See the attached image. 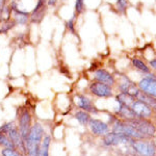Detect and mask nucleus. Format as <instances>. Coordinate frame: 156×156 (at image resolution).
I'll return each mask as SVG.
<instances>
[{
    "mask_svg": "<svg viewBox=\"0 0 156 156\" xmlns=\"http://www.w3.org/2000/svg\"><path fill=\"white\" fill-rule=\"evenodd\" d=\"M135 100L134 97L130 96L128 94H125V93H120L119 95H117V101L119 104H124L127 105V106L130 107V105L132 104V102Z\"/></svg>",
    "mask_w": 156,
    "mask_h": 156,
    "instance_id": "obj_17",
    "label": "nucleus"
},
{
    "mask_svg": "<svg viewBox=\"0 0 156 156\" xmlns=\"http://www.w3.org/2000/svg\"><path fill=\"white\" fill-rule=\"evenodd\" d=\"M128 6V0H117V9L120 12H125Z\"/></svg>",
    "mask_w": 156,
    "mask_h": 156,
    "instance_id": "obj_25",
    "label": "nucleus"
},
{
    "mask_svg": "<svg viewBox=\"0 0 156 156\" xmlns=\"http://www.w3.org/2000/svg\"><path fill=\"white\" fill-rule=\"evenodd\" d=\"M30 128H31V115L28 110L25 109L21 112L19 117V132L24 142L28 135Z\"/></svg>",
    "mask_w": 156,
    "mask_h": 156,
    "instance_id": "obj_8",
    "label": "nucleus"
},
{
    "mask_svg": "<svg viewBox=\"0 0 156 156\" xmlns=\"http://www.w3.org/2000/svg\"><path fill=\"white\" fill-rule=\"evenodd\" d=\"M58 0H47V6H52L54 7L57 4Z\"/></svg>",
    "mask_w": 156,
    "mask_h": 156,
    "instance_id": "obj_28",
    "label": "nucleus"
},
{
    "mask_svg": "<svg viewBox=\"0 0 156 156\" xmlns=\"http://www.w3.org/2000/svg\"><path fill=\"white\" fill-rule=\"evenodd\" d=\"M75 118H76V120L81 125H87V124H89V122H90V115L87 114V112H84V110L77 112L76 114H75Z\"/></svg>",
    "mask_w": 156,
    "mask_h": 156,
    "instance_id": "obj_20",
    "label": "nucleus"
},
{
    "mask_svg": "<svg viewBox=\"0 0 156 156\" xmlns=\"http://www.w3.org/2000/svg\"><path fill=\"white\" fill-rule=\"evenodd\" d=\"M43 133H44V129L40 123H36L30 128L28 135L24 142L25 149L28 156H37L42 144Z\"/></svg>",
    "mask_w": 156,
    "mask_h": 156,
    "instance_id": "obj_1",
    "label": "nucleus"
},
{
    "mask_svg": "<svg viewBox=\"0 0 156 156\" xmlns=\"http://www.w3.org/2000/svg\"><path fill=\"white\" fill-rule=\"evenodd\" d=\"M76 102L79 108L87 112H96V108L93 105L92 101L87 97L83 96V95H78L76 96Z\"/></svg>",
    "mask_w": 156,
    "mask_h": 156,
    "instance_id": "obj_14",
    "label": "nucleus"
},
{
    "mask_svg": "<svg viewBox=\"0 0 156 156\" xmlns=\"http://www.w3.org/2000/svg\"><path fill=\"white\" fill-rule=\"evenodd\" d=\"M49 146H50V136H45L40 147L37 156H49Z\"/></svg>",
    "mask_w": 156,
    "mask_h": 156,
    "instance_id": "obj_18",
    "label": "nucleus"
},
{
    "mask_svg": "<svg viewBox=\"0 0 156 156\" xmlns=\"http://www.w3.org/2000/svg\"><path fill=\"white\" fill-rule=\"evenodd\" d=\"M90 90L93 95L100 98H109L112 96V90L110 85L99 81H95L90 85Z\"/></svg>",
    "mask_w": 156,
    "mask_h": 156,
    "instance_id": "obj_10",
    "label": "nucleus"
},
{
    "mask_svg": "<svg viewBox=\"0 0 156 156\" xmlns=\"http://www.w3.org/2000/svg\"><path fill=\"white\" fill-rule=\"evenodd\" d=\"M85 0H76L75 1V14L80 15L85 9Z\"/></svg>",
    "mask_w": 156,
    "mask_h": 156,
    "instance_id": "obj_23",
    "label": "nucleus"
},
{
    "mask_svg": "<svg viewBox=\"0 0 156 156\" xmlns=\"http://www.w3.org/2000/svg\"><path fill=\"white\" fill-rule=\"evenodd\" d=\"M94 79L96 81L102 82L107 85H112L115 84V79L114 77V75H112L109 72L106 71L104 69H98L94 72Z\"/></svg>",
    "mask_w": 156,
    "mask_h": 156,
    "instance_id": "obj_12",
    "label": "nucleus"
},
{
    "mask_svg": "<svg viewBox=\"0 0 156 156\" xmlns=\"http://www.w3.org/2000/svg\"><path fill=\"white\" fill-rule=\"evenodd\" d=\"M89 124L92 132L97 135H104L108 132V125L100 120L92 119L90 120Z\"/></svg>",
    "mask_w": 156,
    "mask_h": 156,
    "instance_id": "obj_13",
    "label": "nucleus"
},
{
    "mask_svg": "<svg viewBox=\"0 0 156 156\" xmlns=\"http://www.w3.org/2000/svg\"><path fill=\"white\" fill-rule=\"evenodd\" d=\"M6 2L7 0H0V17H2V11H3V9L6 6Z\"/></svg>",
    "mask_w": 156,
    "mask_h": 156,
    "instance_id": "obj_27",
    "label": "nucleus"
},
{
    "mask_svg": "<svg viewBox=\"0 0 156 156\" xmlns=\"http://www.w3.org/2000/svg\"><path fill=\"white\" fill-rule=\"evenodd\" d=\"M114 132L120 133V134L126 135L131 138H136V140H143L146 138L136 128H134L129 122H117V124L114 126Z\"/></svg>",
    "mask_w": 156,
    "mask_h": 156,
    "instance_id": "obj_3",
    "label": "nucleus"
},
{
    "mask_svg": "<svg viewBox=\"0 0 156 156\" xmlns=\"http://www.w3.org/2000/svg\"><path fill=\"white\" fill-rule=\"evenodd\" d=\"M133 149L143 156H154L155 155V146L154 144L146 140H133Z\"/></svg>",
    "mask_w": 156,
    "mask_h": 156,
    "instance_id": "obj_9",
    "label": "nucleus"
},
{
    "mask_svg": "<svg viewBox=\"0 0 156 156\" xmlns=\"http://www.w3.org/2000/svg\"><path fill=\"white\" fill-rule=\"evenodd\" d=\"M134 128L142 133L145 137H152L155 135V127L149 121L146 119H140V118H135L132 120H127Z\"/></svg>",
    "mask_w": 156,
    "mask_h": 156,
    "instance_id": "obj_4",
    "label": "nucleus"
},
{
    "mask_svg": "<svg viewBox=\"0 0 156 156\" xmlns=\"http://www.w3.org/2000/svg\"><path fill=\"white\" fill-rule=\"evenodd\" d=\"M123 79L124 81H122L119 85V89L121 90V93H125V94H128L132 97H136V95L140 92V89L135 85L131 80H129L126 76H123Z\"/></svg>",
    "mask_w": 156,
    "mask_h": 156,
    "instance_id": "obj_11",
    "label": "nucleus"
},
{
    "mask_svg": "<svg viewBox=\"0 0 156 156\" xmlns=\"http://www.w3.org/2000/svg\"><path fill=\"white\" fill-rule=\"evenodd\" d=\"M16 22L14 21V20H9V21H3L1 22V24H0V34H7V32L9 31L12 28H14L15 26H16Z\"/></svg>",
    "mask_w": 156,
    "mask_h": 156,
    "instance_id": "obj_21",
    "label": "nucleus"
},
{
    "mask_svg": "<svg viewBox=\"0 0 156 156\" xmlns=\"http://www.w3.org/2000/svg\"><path fill=\"white\" fill-rule=\"evenodd\" d=\"M150 66H151V68H153V69H155L156 68V59L155 58L150 60Z\"/></svg>",
    "mask_w": 156,
    "mask_h": 156,
    "instance_id": "obj_29",
    "label": "nucleus"
},
{
    "mask_svg": "<svg viewBox=\"0 0 156 156\" xmlns=\"http://www.w3.org/2000/svg\"><path fill=\"white\" fill-rule=\"evenodd\" d=\"M0 145L4 146L5 148H9V149H16L15 145L12 144V142L9 140V136H6L5 133L0 131Z\"/></svg>",
    "mask_w": 156,
    "mask_h": 156,
    "instance_id": "obj_22",
    "label": "nucleus"
},
{
    "mask_svg": "<svg viewBox=\"0 0 156 156\" xmlns=\"http://www.w3.org/2000/svg\"><path fill=\"white\" fill-rule=\"evenodd\" d=\"M130 108L132 109V112H134L136 118L140 119H149L152 115V107L150 105L146 104L145 102L140 101V100H134L132 102V104L130 105Z\"/></svg>",
    "mask_w": 156,
    "mask_h": 156,
    "instance_id": "obj_5",
    "label": "nucleus"
},
{
    "mask_svg": "<svg viewBox=\"0 0 156 156\" xmlns=\"http://www.w3.org/2000/svg\"><path fill=\"white\" fill-rule=\"evenodd\" d=\"M75 20H76V14H74L72 16V18L69 20V21L66 22V26L68 30H69L70 32H72V34H75Z\"/></svg>",
    "mask_w": 156,
    "mask_h": 156,
    "instance_id": "obj_24",
    "label": "nucleus"
},
{
    "mask_svg": "<svg viewBox=\"0 0 156 156\" xmlns=\"http://www.w3.org/2000/svg\"><path fill=\"white\" fill-rule=\"evenodd\" d=\"M2 155L3 156H22L16 149H9V148H5L2 150Z\"/></svg>",
    "mask_w": 156,
    "mask_h": 156,
    "instance_id": "obj_26",
    "label": "nucleus"
},
{
    "mask_svg": "<svg viewBox=\"0 0 156 156\" xmlns=\"http://www.w3.org/2000/svg\"><path fill=\"white\" fill-rule=\"evenodd\" d=\"M103 138V143L106 146H117L121 144H132L133 140L126 135L120 134V133H106Z\"/></svg>",
    "mask_w": 156,
    "mask_h": 156,
    "instance_id": "obj_7",
    "label": "nucleus"
},
{
    "mask_svg": "<svg viewBox=\"0 0 156 156\" xmlns=\"http://www.w3.org/2000/svg\"><path fill=\"white\" fill-rule=\"evenodd\" d=\"M117 112H118V115L126 120H132L136 118V115L132 112L131 108L124 104H119V109H118Z\"/></svg>",
    "mask_w": 156,
    "mask_h": 156,
    "instance_id": "obj_15",
    "label": "nucleus"
},
{
    "mask_svg": "<svg viewBox=\"0 0 156 156\" xmlns=\"http://www.w3.org/2000/svg\"><path fill=\"white\" fill-rule=\"evenodd\" d=\"M132 65H133V67H134L135 69L140 70V71H142L144 73H147V74H149V73H150V67H148L142 59L135 58V57H134V58H132Z\"/></svg>",
    "mask_w": 156,
    "mask_h": 156,
    "instance_id": "obj_19",
    "label": "nucleus"
},
{
    "mask_svg": "<svg viewBox=\"0 0 156 156\" xmlns=\"http://www.w3.org/2000/svg\"><path fill=\"white\" fill-rule=\"evenodd\" d=\"M1 22H2V17H0V24H1Z\"/></svg>",
    "mask_w": 156,
    "mask_h": 156,
    "instance_id": "obj_30",
    "label": "nucleus"
},
{
    "mask_svg": "<svg viewBox=\"0 0 156 156\" xmlns=\"http://www.w3.org/2000/svg\"><path fill=\"white\" fill-rule=\"evenodd\" d=\"M137 87L140 92L155 97L156 95V81L154 74H149V76H146L138 82Z\"/></svg>",
    "mask_w": 156,
    "mask_h": 156,
    "instance_id": "obj_6",
    "label": "nucleus"
},
{
    "mask_svg": "<svg viewBox=\"0 0 156 156\" xmlns=\"http://www.w3.org/2000/svg\"><path fill=\"white\" fill-rule=\"evenodd\" d=\"M0 131L9 134V140H11L12 142V144L15 145V148H19V149L21 150V152H23V153L26 152L24 140H22L18 128L15 126L14 123H9V124L3 125V126L0 128Z\"/></svg>",
    "mask_w": 156,
    "mask_h": 156,
    "instance_id": "obj_2",
    "label": "nucleus"
},
{
    "mask_svg": "<svg viewBox=\"0 0 156 156\" xmlns=\"http://www.w3.org/2000/svg\"><path fill=\"white\" fill-rule=\"evenodd\" d=\"M135 99L140 100V101L145 102L146 104L150 105V106L153 107V108L155 107V97H152V96H150V95L145 94V93L140 92V90L138 92V94L136 95Z\"/></svg>",
    "mask_w": 156,
    "mask_h": 156,
    "instance_id": "obj_16",
    "label": "nucleus"
}]
</instances>
